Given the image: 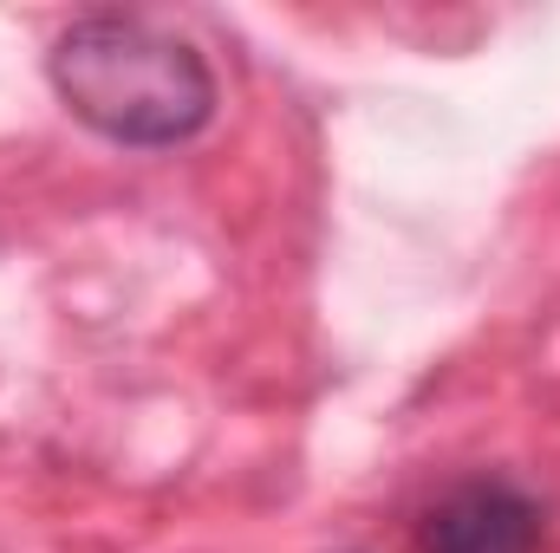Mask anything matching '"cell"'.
<instances>
[{
    "mask_svg": "<svg viewBox=\"0 0 560 553\" xmlns=\"http://www.w3.org/2000/svg\"><path fill=\"white\" fill-rule=\"evenodd\" d=\"M59 105L125 150H176L215 118V72L183 39L143 13H85L52 39Z\"/></svg>",
    "mask_w": 560,
    "mask_h": 553,
    "instance_id": "1",
    "label": "cell"
},
{
    "mask_svg": "<svg viewBox=\"0 0 560 553\" xmlns=\"http://www.w3.org/2000/svg\"><path fill=\"white\" fill-rule=\"evenodd\" d=\"M548 508L515 482H456L418 521V553H541Z\"/></svg>",
    "mask_w": 560,
    "mask_h": 553,
    "instance_id": "2",
    "label": "cell"
}]
</instances>
